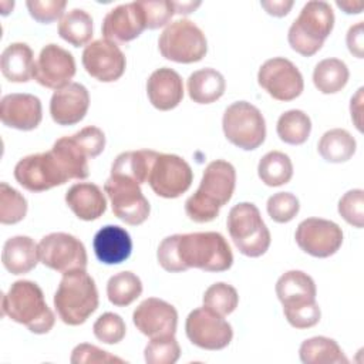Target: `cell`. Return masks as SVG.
I'll list each match as a JSON object with an SVG mask.
<instances>
[{
	"instance_id": "cell-12",
	"label": "cell",
	"mask_w": 364,
	"mask_h": 364,
	"mask_svg": "<svg viewBox=\"0 0 364 364\" xmlns=\"http://www.w3.org/2000/svg\"><path fill=\"white\" fill-rule=\"evenodd\" d=\"M40 262L60 273L87 267V252L84 243L65 232L46 235L38 242Z\"/></svg>"
},
{
	"instance_id": "cell-29",
	"label": "cell",
	"mask_w": 364,
	"mask_h": 364,
	"mask_svg": "<svg viewBox=\"0 0 364 364\" xmlns=\"http://www.w3.org/2000/svg\"><path fill=\"white\" fill-rule=\"evenodd\" d=\"M51 152L55 155L58 164L61 165L68 179L88 178L90 175L88 155L78 145V142L74 139L73 135L58 138L54 142Z\"/></svg>"
},
{
	"instance_id": "cell-30",
	"label": "cell",
	"mask_w": 364,
	"mask_h": 364,
	"mask_svg": "<svg viewBox=\"0 0 364 364\" xmlns=\"http://www.w3.org/2000/svg\"><path fill=\"white\" fill-rule=\"evenodd\" d=\"M159 152L152 149L127 151L119 154L111 166V175H121L134 179L136 183H148L151 166Z\"/></svg>"
},
{
	"instance_id": "cell-42",
	"label": "cell",
	"mask_w": 364,
	"mask_h": 364,
	"mask_svg": "<svg viewBox=\"0 0 364 364\" xmlns=\"http://www.w3.org/2000/svg\"><path fill=\"white\" fill-rule=\"evenodd\" d=\"M266 209L269 216L277 223H287L300 210L299 199L290 192H277L267 199Z\"/></svg>"
},
{
	"instance_id": "cell-39",
	"label": "cell",
	"mask_w": 364,
	"mask_h": 364,
	"mask_svg": "<svg viewBox=\"0 0 364 364\" xmlns=\"http://www.w3.org/2000/svg\"><path fill=\"white\" fill-rule=\"evenodd\" d=\"M27 213L26 198L9 183H0V222L3 225H14L24 219Z\"/></svg>"
},
{
	"instance_id": "cell-10",
	"label": "cell",
	"mask_w": 364,
	"mask_h": 364,
	"mask_svg": "<svg viewBox=\"0 0 364 364\" xmlns=\"http://www.w3.org/2000/svg\"><path fill=\"white\" fill-rule=\"evenodd\" d=\"M104 192L107 193L112 213L131 226H138L144 223L151 212L148 199L141 191V185L134 179L109 175L104 183Z\"/></svg>"
},
{
	"instance_id": "cell-27",
	"label": "cell",
	"mask_w": 364,
	"mask_h": 364,
	"mask_svg": "<svg viewBox=\"0 0 364 364\" xmlns=\"http://www.w3.org/2000/svg\"><path fill=\"white\" fill-rule=\"evenodd\" d=\"M34 54L26 43L9 44L0 57L1 74L11 82H27L34 77Z\"/></svg>"
},
{
	"instance_id": "cell-44",
	"label": "cell",
	"mask_w": 364,
	"mask_h": 364,
	"mask_svg": "<svg viewBox=\"0 0 364 364\" xmlns=\"http://www.w3.org/2000/svg\"><path fill=\"white\" fill-rule=\"evenodd\" d=\"M139 4L145 14L146 28L149 30L166 26L175 14L173 4L169 0H144Z\"/></svg>"
},
{
	"instance_id": "cell-50",
	"label": "cell",
	"mask_w": 364,
	"mask_h": 364,
	"mask_svg": "<svg viewBox=\"0 0 364 364\" xmlns=\"http://www.w3.org/2000/svg\"><path fill=\"white\" fill-rule=\"evenodd\" d=\"M363 91H364L363 88H358L357 94L351 98V104H350L351 119H354L355 127L358 128V131H363L361 119H360V115H361V102H363Z\"/></svg>"
},
{
	"instance_id": "cell-33",
	"label": "cell",
	"mask_w": 364,
	"mask_h": 364,
	"mask_svg": "<svg viewBox=\"0 0 364 364\" xmlns=\"http://www.w3.org/2000/svg\"><path fill=\"white\" fill-rule=\"evenodd\" d=\"M350 77V71L344 61L338 58L321 60L313 71V82L323 94H336L341 91Z\"/></svg>"
},
{
	"instance_id": "cell-49",
	"label": "cell",
	"mask_w": 364,
	"mask_h": 364,
	"mask_svg": "<svg viewBox=\"0 0 364 364\" xmlns=\"http://www.w3.org/2000/svg\"><path fill=\"white\" fill-rule=\"evenodd\" d=\"M260 6L266 10L267 14L274 17L286 16L293 7V0H262Z\"/></svg>"
},
{
	"instance_id": "cell-43",
	"label": "cell",
	"mask_w": 364,
	"mask_h": 364,
	"mask_svg": "<svg viewBox=\"0 0 364 364\" xmlns=\"http://www.w3.org/2000/svg\"><path fill=\"white\" fill-rule=\"evenodd\" d=\"M338 213L347 223L361 229L364 225V191L346 192L338 200Z\"/></svg>"
},
{
	"instance_id": "cell-45",
	"label": "cell",
	"mask_w": 364,
	"mask_h": 364,
	"mask_svg": "<svg viewBox=\"0 0 364 364\" xmlns=\"http://www.w3.org/2000/svg\"><path fill=\"white\" fill-rule=\"evenodd\" d=\"M26 6L30 16L41 23L48 24L58 18H63L67 1L65 0H27Z\"/></svg>"
},
{
	"instance_id": "cell-52",
	"label": "cell",
	"mask_w": 364,
	"mask_h": 364,
	"mask_svg": "<svg viewBox=\"0 0 364 364\" xmlns=\"http://www.w3.org/2000/svg\"><path fill=\"white\" fill-rule=\"evenodd\" d=\"M336 4L347 14H358L363 10L361 1H337Z\"/></svg>"
},
{
	"instance_id": "cell-38",
	"label": "cell",
	"mask_w": 364,
	"mask_h": 364,
	"mask_svg": "<svg viewBox=\"0 0 364 364\" xmlns=\"http://www.w3.org/2000/svg\"><path fill=\"white\" fill-rule=\"evenodd\" d=\"M203 307L225 317L235 311L239 304V294L236 289L228 283L218 282L210 284L203 293Z\"/></svg>"
},
{
	"instance_id": "cell-21",
	"label": "cell",
	"mask_w": 364,
	"mask_h": 364,
	"mask_svg": "<svg viewBox=\"0 0 364 364\" xmlns=\"http://www.w3.org/2000/svg\"><path fill=\"white\" fill-rule=\"evenodd\" d=\"M0 119L9 128L31 131L43 119L41 101L33 94H7L0 101Z\"/></svg>"
},
{
	"instance_id": "cell-51",
	"label": "cell",
	"mask_w": 364,
	"mask_h": 364,
	"mask_svg": "<svg viewBox=\"0 0 364 364\" xmlns=\"http://www.w3.org/2000/svg\"><path fill=\"white\" fill-rule=\"evenodd\" d=\"M173 4V9H175V13L178 14H189L192 13L196 7L200 6L199 1H172Z\"/></svg>"
},
{
	"instance_id": "cell-18",
	"label": "cell",
	"mask_w": 364,
	"mask_h": 364,
	"mask_svg": "<svg viewBox=\"0 0 364 364\" xmlns=\"http://www.w3.org/2000/svg\"><path fill=\"white\" fill-rule=\"evenodd\" d=\"M74 75L75 60L68 50L53 43L41 48L33 77L40 85L57 91L68 85Z\"/></svg>"
},
{
	"instance_id": "cell-41",
	"label": "cell",
	"mask_w": 364,
	"mask_h": 364,
	"mask_svg": "<svg viewBox=\"0 0 364 364\" xmlns=\"http://www.w3.org/2000/svg\"><path fill=\"white\" fill-rule=\"evenodd\" d=\"M94 336L105 344H117L119 343L127 333L125 323L119 314L115 313H104L101 314L94 326H92Z\"/></svg>"
},
{
	"instance_id": "cell-4",
	"label": "cell",
	"mask_w": 364,
	"mask_h": 364,
	"mask_svg": "<svg viewBox=\"0 0 364 364\" xmlns=\"http://www.w3.org/2000/svg\"><path fill=\"white\" fill-rule=\"evenodd\" d=\"M1 311L34 334L48 333L55 323V316L47 306L43 290L31 280H17L10 286L3 294Z\"/></svg>"
},
{
	"instance_id": "cell-37",
	"label": "cell",
	"mask_w": 364,
	"mask_h": 364,
	"mask_svg": "<svg viewBox=\"0 0 364 364\" xmlns=\"http://www.w3.org/2000/svg\"><path fill=\"white\" fill-rule=\"evenodd\" d=\"M142 293V282L132 272H119L109 277L107 283V296L111 304L117 307L129 306Z\"/></svg>"
},
{
	"instance_id": "cell-19",
	"label": "cell",
	"mask_w": 364,
	"mask_h": 364,
	"mask_svg": "<svg viewBox=\"0 0 364 364\" xmlns=\"http://www.w3.org/2000/svg\"><path fill=\"white\" fill-rule=\"evenodd\" d=\"M135 327L146 337L175 336L178 326L176 309L158 297H148L132 313Z\"/></svg>"
},
{
	"instance_id": "cell-25",
	"label": "cell",
	"mask_w": 364,
	"mask_h": 364,
	"mask_svg": "<svg viewBox=\"0 0 364 364\" xmlns=\"http://www.w3.org/2000/svg\"><path fill=\"white\" fill-rule=\"evenodd\" d=\"M65 203L81 220H95L107 210V199L98 185L91 182L74 183L65 192Z\"/></svg>"
},
{
	"instance_id": "cell-9",
	"label": "cell",
	"mask_w": 364,
	"mask_h": 364,
	"mask_svg": "<svg viewBox=\"0 0 364 364\" xmlns=\"http://www.w3.org/2000/svg\"><path fill=\"white\" fill-rule=\"evenodd\" d=\"M222 128L226 139L243 151L259 148L266 138L264 117L247 101H236L225 109Z\"/></svg>"
},
{
	"instance_id": "cell-14",
	"label": "cell",
	"mask_w": 364,
	"mask_h": 364,
	"mask_svg": "<svg viewBox=\"0 0 364 364\" xmlns=\"http://www.w3.org/2000/svg\"><path fill=\"white\" fill-rule=\"evenodd\" d=\"M185 333L193 346L210 351L228 347L233 338L232 326L206 307L195 309L188 314Z\"/></svg>"
},
{
	"instance_id": "cell-15",
	"label": "cell",
	"mask_w": 364,
	"mask_h": 364,
	"mask_svg": "<svg viewBox=\"0 0 364 364\" xmlns=\"http://www.w3.org/2000/svg\"><path fill=\"white\" fill-rule=\"evenodd\" d=\"M257 82L277 101H291L297 98L304 88L301 73L284 57L266 60L259 68Z\"/></svg>"
},
{
	"instance_id": "cell-28",
	"label": "cell",
	"mask_w": 364,
	"mask_h": 364,
	"mask_svg": "<svg viewBox=\"0 0 364 364\" xmlns=\"http://www.w3.org/2000/svg\"><path fill=\"white\" fill-rule=\"evenodd\" d=\"M189 98L196 104H212L218 101L226 90L225 77L215 68L193 71L188 78Z\"/></svg>"
},
{
	"instance_id": "cell-11",
	"label": "cell",
	"mask_w": 364,
	"mask_h": 364,
	"mask_svg": "<svg viewBox=\"0 0 364 364\" xmlns=\"http://www.w3.org/2000/svg\"><path fill=\"white\" fill-rule=\"evenodd\" d=\"M14 178L30 192H44L70 181L51 149L21 158L14 166Z\"/></svg>"
},
{
	"instance_id": "cell-36",
	"label": "cell",
	"mask_w": 364,
	"mask_h": 364,
	"mask_svg": "<svg viewBox=\"0 0 364 364\" xmlns=\"http://www.w3.org/2000/svg\"><path fill=\"white\" fill-rule=\"evenodd\" d=\"M279 138L289 145H301L311 132L310 117L301 109H289L283 112L276 125Z\"/></svg>"
},
{
	"instance_id": "cell-17",
	"label": "cell",
	"mask_w": 364,
	"mask_h": 364,
	"mask_svg": "<svg viewBox=\"0 0 364 364\" xmlns=\"http://www.w3.org/2000/svg\"><path fill=\"white\" fill-rule=\"evenodd\" d=\"M82 65L85 71L101 82H112L122 77L127 60L117 43L98 38L85 46L82 51Z\"/></svg>"
},
{
	"instance_id": "cell-31",
	"label": "cell",
	"mask_w": 364,
	"mask_h": 364,
	"mask_svg": "<svg viewBox=\"0 0 364 364\" xmlns=\"http://www.w3.org/2000/svg\"><path fill=\"white\" fill-rule=\"evenodd\" d=\"M303 364H347L348 360L333 338L317 336L307 338L299 348Z\"/></svg>"
},
{
	"instance_id": "cell-26",
	"label": "cell",
	"mask_w": 364,
	"mask_h": 364,
	"mask_svg": "<svg viewBox=\"0 0 364 364\" xmlns=\"http://www.w3.org/2000/svg\"><path fill=\"white\" fill-rule=\"evenodd\" d=\"M38 245L28 236H13L4 242L1 262L11 274H26L38 263Z\"/></svg>"
},
{
	"instance_id": "cell-20",
	"label": "cell",
	"mask_w": 364,
	"mask_h": 364,
	"mask_svg": "<svg viewBox=\"0 0 364 364\" xmlns=\"http://www.w3.org/2000/svg\"><path fill=\"white\" fill-rule=\"evenodd\" d=\"M146 28L145 14L139 1L125 3L109 10L102 20V36L114 43H128Z\"/></svg>"
},
{
	"instance_id": "cell-47",
	"label": "cell",
	"mask_w": 364,
	"mask_h": 364,
	"mask_svg": "<svg viewBox=\"0 0 364 364\" xmlns=\"http://www.w3.org/2000/svg\"><path fill=\"white\" fill-rule=\"evenodd\" d=\"M73 136L78 142V145L85 151L88 158L98 156L105 148V135L97 127L88 125L80 129L78 132L73 134Z\"/></svg>"
},
{
	"instance_id": "cell-24",
	"label": "cell",
	"mask_w": 364,
	"mask_h": 364,
	"mask_svg": "<svg viewBox=\"0 0 364 364\" xmlns=\"http://www.w3.org/2000/svg\"><path fill=\"white\" fill-rule=\"evenodd\" d=\"M92 247L97 259L101 263L119 264L131 256L132 240L124 228L107 225L95 233Z\"/></svg>"
},
{
	"instance_id": "cell-40",
	"label": "cell",
	"mask_w": 364,
	"mask_h": 364,
	"mask_svg": "<svg viewBox=\"0 0 364 364\" xmlns=\"http://www.w3.org/2000/svg\"><path fill=\"white\" fill-rule=\"evenodd\" d=\"M146 364H173L181 357V347L175 336L154 337L144 350Z\"/></svg>"
},
{
	"instance_id": "cell-6",
	"label": "cell",
	"mask_w": 364,
	"mask_h": 364,
	"mask_svg": "<svg viewBox=\"0 0 364 364\" xmlns=\"http://www.w3.org/2000/svg\"><path fill=\"white\" fill-rule=\"evenodd\" d=\"M334 27L331 6L323 0L307 1L299 17L291 23L287 40L290 47L303 57L314 55Z\"/></svg>"
},
{
	"instance_id": "cell-22",
	"label": "cell",
	"mask_w": 364,
	"mask_h": 364,
	"mask_svg": "<svg viewBox=\"0 0 364 364\" xmlns=\"http://www.w3.org/2000/svg\"><path fill=\"white\" fill-rule=\"evenodd\" d=\"M88 107V90L80 82H70L64 88L54 91L50 101V114L58 125H74L85 117Z\"/></svg>"
},
{
	"instance_id": "cell-35",
	"label": "cell",
	"mask_w": 364,
	"mask_h": 364,
	"mask_svg": "<svg viewBox=\"0 0 364 364\" xmlns=\"http://www.w3.org/2000/svg\"><path fill=\"white\" fill-rule=\"evenodd\" d=\"M257 175L267 186H282L293 176L291 159L284 152L270 151L259 161Z\"/></svg>"
},
{
	"instance_id": "cell-7",
	"label": "cell",
	"mask_w": 364,
	"mask_h": 364,
	"mask_svg": "<svg viewBox=\"0 0 364 364\" xmlns=\"http://www.w3.org/2000/svg\"><path fill=\"white\" fill-rule=\"evenodd\" d=\"M228 232L237 250L247 257L264 255L270 246V232L256 205L240 202L228 215Z\"/></svg>"
},
{
	"instance_id": "cell-16",
	"label": "cell",
	"mask_w": 364,
	"mask_h": 364,
	"mask_svg": "<svg viewBox=\"0 0 364 364\" xmlns=\"http://www.w3.org/2000/svg\"><path fill=\"white\" fill-rule=\"evenodd\" d=\"M299 247L313 257H330L341 247V228L327 219L307 218L301 220L294 233Z\"/></svg>"
},
{
	"instance_id": "cell-23",
	"label": "cell",
	"mask_w": 364,
	"mask_h": 364,
	"mask_svg": "<svg viewBox=\"0 0 364 364\" xmlns=\"http://www.w3.org/2000/svg\"><path fill=\"white\" fill-rule=\"evenodd\" d=\"M149 102L159 111L176 108L183 98L182 77L169 67L155 70L146 81Z\"/></svg>"
},
{
	"instance_id": "cell-46",
	"label": "cell",
	"mask_w": 364,
	"mask_h": 364,
	"mask_svg": "<svg viewBox=\"0 0 364 364\" xmlns=\"http://www.w3.org/2000/svg\"><path fill=\"white\" fill-rule=\"evenodd\" d=\"M70 361L73 364H91V363L107 364V363H114V361L124 363L122 358L112 355L108 351L101 350L97 346L87 344V343H82V344H78L74 347Z\"/></svg>"
},
{
	"instance_id": "cell-48",
	"label": "cell",
	"mask_w": 364,
	"mask_h": 364,
	"mask_svg": "<svg viewBox=\"0 0 364 364\" xmlns=\"http://www.w3.org/2000/svg\"><path fill=\"white\" fill-rule=\"evenodd\" d=\"M347 47L348 51L355 55L357 58L364 57V23L358 21L357 24L351 26L347 31Z\"/></svg>"
},
{
	"instance_id": "cell-34",
	"label": "cell",
	"mask_w": 364,
	"mask_h": 364,
	"mask_svg": "<svg viewBox=\"0 0 364 364\" xmlns=\"http://www.w3.org/2000/svg\"><path fill=\"white\" fill-rule=\"evenodd\" d=\"M60 37L74 47H82L92 38V18L82 9H73L58 24Z\"/></svg>"
},
{
	"instance_id": "cell-3",
	"label": "cell",
	"mask_w": 364,
	"mask_h": 364,
	"mask_svg": "<svg viewBox=\"0 0 364 364\" xmlns=\"http://www.w3.org/2000/svg\"><path fill=\"white\" fill-rule=\"evenodd\" d=\"M276 294L283 304L286 320L294 328H309L320 321L321 311L316 303V283L301 270H289L276 282Z\"/></svg>"
},
{
	"instance_id": "cell-1",
	"label": "cell",
	"mask_w": 364,
	"mask_h": 364,
	"mask_svg": "<svg viewBox=\"0 0 364 364\" xmlns=\"http://www.w3.org/2000/svg\"><path fill=\"white\" fill-rule=\"evenodd\" d=\"M161 267L171 273L191 267L205 272H225L233 264L226 239L218 232H193L166 236L156 252Z\"/></svg>"
},
{
	"instance_id": "cell-2",
	"label": "cell",
	"mask_w": 364,
	"mask_h": 364,
	"mask_svg": "<svg viewBox=\"0 0 364 364\" xmlns=\"http://www.w3.org/2000/svg\"><path fill=\"white\" fill-rule=\"evenodd\" d=\"M236 186L235 166L225 161L216 159L206 165L199 188L185 202L188 218L196 223L212 222L219 216V210L226 205Z\"/></svg>"
},
{
	"instance_id": "cell-32",
	"label": "cell",
	"mask_w": 364,
	"mask_h": 364,
	"mask_svg": "<svg viewBox=\"0 0 364 364\" xmlns=\"http://www.w3.org/2000/svg\"><path fill=\"white\" fill-rule=\"evenodd\" d=\"M355 148L357 142L354 136L343 128H334L324 132L317 144L320 156L331 164L348 161L355 154Z\"/></svg>"
},
{
	"instance_id": "cell-5",
	"label": "cell",
	"mask_w": 364,
	"mask_h": 364,
	"mask_svg": "<svg viewBox=\"0 0 364 364\" xmlns=\"http://www.w3.org/2000/svg\"><path fill=\"white\" fill-rule=\"evenodd\" d=\"M54 307L63 323L80 326L98 307V290L94 279L85 269L63 274L54 294Z\"/></svg>"
},
{
	"instance_id": "cell-13",
	"label": "cell",
	"mask_w": 364,
	"mask_h": 364,
	"mask_svg": "<svg viewBox=\"0 0 364 364\" xmlns=\"http://www.w3.org/2000/svg\"><path fill=\"white\" fill-rule=\"evenodd\" d=\"M192 181L191 165L175 154H158L148 176L154 193L166 199L179 198L191 188Z\"/></svg>"
},
{
	"instance_id": "cell-8",
	"label": "cell",
	"mask_w": 364,
	"mask_h": 364,
	"mask_svg": "<svg viewBox=\"0 0 364 364\" xmlns=\"http://www.w3.org/2000/svg\"><path fill=\"white\" fill-rule=\"evenodd\" d=\"M158 47L164 58L182 64L198 63L208 53L205 33L188 18L169 23L159 36Z\"/></svg>"
}]
</instances>
